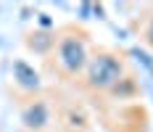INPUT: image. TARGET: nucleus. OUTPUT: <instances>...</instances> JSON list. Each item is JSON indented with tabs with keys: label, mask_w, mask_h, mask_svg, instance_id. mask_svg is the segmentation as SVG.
Segmentation results:
<instances>
[{
	"label": "nucleus",
	"mask_w": 153,
	"mask_h": 132,
	"mask_svg": "<svg viewBox=\"0 0 153 132\" xmlns=\"http://www.w3.org/2000/svg\"><path fill=\"white\" fill-rule=\"evenodd\" d=\"M122 61L111 53H100L87 63V85L98 90L116 87V82L122 79Z\"/></svg>",
	"instance_id": "f257e3e1"
},
{
	"label": "nucleus",
	"mask_w": 153,
	"mask_h": 132,
	"mask_svg": "<svg viewBox=\"0 0 153 132\" xmlns=\"http://www.w3.org/2000/svg\"><path fill=\"white\" fill-rule=\"evenodd\" d=\"M58 63L69 74H76L79 69L87 66V48L82 43V37H74V34L61 37V43H58Z\"/></svg>",
	"instance_id": "f03ea898"
},
{
	"label": "nucleus",
	"mask_w": 153,
	"mask_h": 132,
	"mask_svg": "<svg viewBox=\"0 0 153 132\" xmlns=\"http://www.w3.org/2000/svg\"><path fill=\"white\" fill-rule=\"evenodd\" d=\"M24 122H27V127H32V130H42V127L48 124L45 103H32L29 108L24 111Z\"/></svg>",
	"instance_id": "7ed1b4c3"
},
{
	"label": "nucleus",
	"mask_w": 153,
	"mask_h": 132,
	"mask_svg": "<svg viewBox=\"0 0 153 132\" xmlns=\"http://www.w3.org/2000/svg\"><path fill=\"white\" fill-rule=\"evenodd\" d=\"M13 72H16V77H19V85H21V87H29V90L40 87V79H37V74L32 72L27 63H21V61H19V63L13 66Z\"/></svg>",
	"instance_id": "20e7f679"
},
{
	"label": "nucleus",
	"mask_w": 153,
	"mask_h": 132,
	"mask_svg": "<svg viewBox=\"0 0 153 132\" xmlns=\"http://www.w3.org/2000/svg\"><path fill=\"white\" fill-rule=\"evenodd\" d=\"M148 43L153 45V21H151V29H148Z\"/></svg>",
	"instance_id": "39448f33"
}]
</instances>
